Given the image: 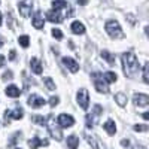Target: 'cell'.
<instances>
[{
    "label": "cell",
    "instance_id": "40",
    "mask_svg": "<svg viewBox=\"0 0 149 149\" xmlns=\"http://www.w3.org/2000/svg\"><path fill=\"white\" fill-rule=\"evenodd\" d=\"M2 45H3V43H2V42H0V48H2Z\"/></svg>",
    "mask_w": 149,
    "mask_h": 149
},
{
    "label": "cell",
    "instance_id": "37",
    "mask_svg": "<svg viewBox=\"0 0 149 149\" xmlns=\"http://www.w3.org/2000/svg\"><path fill=\"white\" fill-rule=\"evenodd\" d=\"M78 3H79V5H82V6H85L86 3H88V0H78Z\"/></svg>",
    "mask_w": 149,
    "mask_h": 149
},
{
    "label": "cell",
    "instance_id": "7",
    "mask_svg": "<svg viewBox=\"0 0 149 149\" xmlns=\"http://www.w3.org/2000/svg\"><path fill=\"white\" fill-rule=\"evenodd\" d=\"M93 78H94L95 90H97L98 93H109V86H107L106 81L102 78V74H100V73H94V74H93Z\"/></svg>",
    "mask_w": 149,
    "mask_h": 149
},
{
    "label": "cell",
    "instance_id": "15",
    "mask_svg": "<svg viewBox=\"0 0 149 149\" xmlns=\"http://www.w3.org/2000/svg\"><path fill=\"white\" fill-rule=\"evenodd\" d=\"M30 67H31V70H33L36 74H40V73H42V63H40L39 58L33 57V58L30 60Z\"/></svg>",
    "mask_w": 149,
    "mask_h": 149
},
{
    "label": "cell",
    "instance_id": "29",
    "mask_svg": "<svg viewBox=\"0 0 149 149\" xmlns=\"http://www.w3.org/2000/svg\"><path fill=\"white\" fill-rule=\"evenodd\" d=\"M85 137H86V140H88L90 142V145L94 148V149H98V146H97V143H95V140H94V137H91V136L90 134H86L85 136Z\"/></svg>",
    "mask_w": 149,
    "mask_h": 149
},
{
    "label": "cell",
    "instance_id": "16",
    "mask_svg": "<svg viewBox=\"0 0 149 149\" xmlns=\"http://www.w3.org/2000/svg\"><path fill=\"white\" fill-rule=\"evenodd\" d=\"M5 94H6L8 97L17 98V97H19V95H21V91L18 90V86H15V85H9L8 88H6V91H5Z\"/></svg>",
    "mask_w": 149,
    "mask_h": 149
},
{
    "label": "cell",
    "instance_id": "32",
    "mask_svg": "<svg viewBox=\"0 0 149 149\" xmlns=\"http://www.w3.org/2000/svg\"><path fill=\"white\" fill-rule=\"evenodd\" d=\"M121 145L125 148V149H133L131 145H130V140H125V139H124V140H121Z\"/></svg>",
    "mask_w": 149,
    "mask_h": 149
},
{
    "label": "cell",
    "instance_id": "25",
    "mask_svg": "<svg viewBox=\"0 0 149 149\" xmlns=\"http://www.w3.org/2000/svg\"><path fill=\"white\" fill-rule=\"evenodd\" d=\"M31 121H33V122H36V124H40V125H45L46 118H43L42 115H34V116L31 118Z\"/></svg>",
    "mask_w": 149,
    "mask_h": 149
},
{
    "label": "cell",
    "instance_id": "2",
    "mask_svg": "<svg viewBox=\"0 0 149 149\" xmlns=\"http://www.w3.org/2000/svg\"><path fill=\"white\" fill-rule=\"evenodd\" d=\"M122 66H124V73L128 78H136V74L139 73V61L133 52H125L122 54Z\"/></svg>",
    "mask_w": 149,
    "mask_h": 149
},
{
    "label": "cell",
    "instance_id": "24",
    "mask_svg": "<svg viewBox=\"0 0 149 149\" xmlns=\"http://www.w3.org/2000/svg\"><path fill=\"white\" fill-rule=\"evenodd\" d=\"M18 42H19V45H21L22 48H27V46L30 45V37H29L27 34H24V36H19Z\"/></svg>",
    "mask_w": 149,
    "mask_h": 149
},
{
    "label": "cell",
    "instance_id": "36",
    "mask_svg": "<svg viewBox=\"0 0 149 149\" xmlns=\"http://www.w3.org/2000/svg\"><path fill=\"white\" fill-rule=\"evenodd\" d=\"M5 64V55H0V67Z\"/></svg>",
    "mask_w": 149,
    "mask_h": 149
},
{
    "label": "cell",
    "instance_id": "9",
    "mask_svg": "<svg viewBox=\"0 0 149 149\" xmlns=\"http://www.w3.org/2000/svg\"><path fill=\"white\" fill-rule=\"evenodd\" d=\"M24 115V110L19 107V106H15L14 110H6L5 112V119H6V124H9L10 118L12 119H21Z\"/></svg>",
    "mask_w": 149,
    "mask_h": 149
},
{
    "label": "cell",
    "instance_id": "12",
    "mask_svg": "<svg viewBox=\"0 0 149 149\" xmlns=\"http://www.w3.org/2000/svg\"><path fill=\"white\" fill-rule=\"evenodd\" d=\"M63 63H64V66H66L72 73H76V72L79 70V64H78L73 58H70V57H63Z\"/></svg>",
    "mask_w": 149,
    "mask_h": 149
},
{
    "label": "cell",
    "instance_id": "21",
    "mask_svg": "<svg viewBox=\"0 0 149 149\" xmlns=\"http://www.w3.org/2000/svg\"><path fill=\"white\" fill-rule=\"evenodd\" d=\"M67 146L70 149H76L79 146V139L76 137V136H69L67 137Z\"/></svg>",
    "mask_w": 149,
    "mask_h": 149
},
{
    "label": "cell",
    "instance_id": "14",
    "mask_svg": "<svg viewBox=\"0 0 149 149\" xmlns=\"http://www.w3.org/2000/svg\"><path fill=\"white\" fill-rule=\"evenodd\" d=\"M48 145H49V142H48L46 139L40 140L39 137H33V139L29 140V146H30L31 149H37L39 146H48Z\"/></svg>",
    "mask_w": 149,
    "mask_h": 149
},
{
    "label": "cell",
    "instance_id": "35",
    "mask_svg": "<svg viewBox=\"0 0 149 149\" xmlns=\"http://www.w3.org/2000/svg\"><path fill=\"white\" fill-rule=\"evenodd\" d=\"M9 60H10V61L15 60V51H10V52H9Z\"/></svg>",
    "mask_w": 149,
    "mask_h": 149
},
{
    "label": "cell",
    "instance_id": "13",
    "mask_svg": "<svg viewBox=\"0 0 149 149\" xmlns=\"http://www.w3.org/2000/svg\"><path fill=\"white\" fill-rule=\"evenodd\" d=\"M133 102H134L136 106H148L149 104V97H148V94H136Z\"/></svg>",
    "mask_w": 149,
    "mask_h": 149
},
{
    "label": "cell",
    "instance_id": "30",
    "mask_svg": "<svg viewBox=\"0 0 149 149\" xmlns=\"http://www.w3.org/2000/svg\"><path fill=\"white\" fill-rule=\"evenodd\" d=\"M134 130L136 131H148V125H134Z\"/></svg>",
    "mask_w": 149,
    "mask_h": 149
},
{
    "label": "cell",
    "instance_id": "34",
    "mask_svg": "<svg viewBox=\"0 0 149 149\" xmlns=\"http://www.w3.org/2000/svg\"><path fill=\"white\" fill-rule=\"evenodd\" d=\"M3 81H8V79H12V73L10 72H6V73H3Z\"/></svg>",
    "mask_w": 149,
    "mask_h": 149
},
{
    "label": "cell",
    "instance_id": "5",
    "mask_svg": "<svg viewBox=\"0 0 149 149\" xmlns=\"http://www.w3.org/2000/svg\"><path fill=\"white\" fill-rule=\"evenodd\" d=\"M102 112H103V109L98 106V104H95L94 106V113H90V115H86V127L88 128H93L94 125H95V122H97V119H98V116L102 115Z\"/></svg>",
    "mask_w": 149,
    "mask_h": 149
},
{
    "label": "cell",
    "instance_id": "28",
    "mask_svg": "<svg viewBox=\"0 0 149 149\" xmlns=\"http://www.w3.org/2000/svg\"><path fill=\"white\" fill-rule=\"evenodd\" d=\"M58 103H60V98H58L57 95H52L51 98H49V104H51L52 107H55V106H57Z\"/></svg>",
    "mask_w": 149,
    "mask_h": 149
},
{
    "label": "cell",
    "instance_id": "11",
    "mask_svg": "<svg viewBox=\"0 0 149 149\" xmlns=\"http://www.w3.org/2000/svg\"><path fill=\"white\" fill-rule=\"evenodd\" d=\"M58 125L60 127H63V128H67V127H72L73 124H74V119H73V116H70V115H67V113H61L60 116H58Z\"/></svg>",
    "mask_w": 149,
    "mask_h": 149
},
{
    "label": "cell",
    "instance_id": "23",
    "mask_svg": "<svg viewBox=\"0 0 149 149\" xmlns=\"http://www.w3.org/2000/svg\"><path fill=\"white\" fill-rule=\"evenodd\" d=\"M102 57H103V60H106L107 63L112 66L115 63V58H113V55H112L110 52H107V51H102Z\"/></svg>",
    "mask_w": 149,
    "mask_h": 149
},
{
    "label": "cell",
    "instance_id": "27",
    "mask_svg": "<svg viewBox=\"0 0 149 149\" xmlns=\"http://www.w3.org/2000/svg\"><path fill=\"white\" fill-rule=\"evenodd\" d=\"M52 36L55 37L57 40H61V39H63V33H61V30H58V29H54V30H52Z\"/></svg>",
    "mask_w": 149,
    "mask_h": 149
},
{
    "label": "cell",
    "instance_id": "17",
    "mask_svg": "<svg viewBox=\"0 0 149 149\" xmlns=\"http://www.w3.org/2000/svg\"><path fill=\"white\" fill-rule=\"evenodd\" d=\"M31 22H33V27H34V29H37V30L43 29V18H42L40 12H36V15H34V18H33Z\"/></svg>",
    "mask_w": 149,
    "mask_h": 149
},
{
    "label": "cell",
    "instance_id": "3",
    "mask_svg": "<svg viewBox=\"0 0 149 149\" xmlns=\"http://www.w3.org/2000/svg\"><path fill=\"white\" fill-rule=\"evenodd\" d=\"M106 31L109 33L110 37H113V39H121V37H124L122 34V30H121V26H119V22L118 21H107L106 22Z\"/></svg>",
    "mask_w": 149,
    "mask_h": 149
},
{
    "label": "cell",
    "instance_id": "26",
    "mask_svg": "<svg viewBox=\"0 0 149 149\" xmlns=\"http://www.w3.org/2000/svg\"><path fill=\"white\" fill-rule=\"evenodd\" d=\"M43 82H45V85L48 86V90H51V91H54V90H55V84L52 82V79H51V78H45V79H43Z\"/></svg>",
    "mask_w": 149,
    "mask_h": 149
},
{
    "label": "cell",
    "instance_id": "1",
    "mask_svg": "<svg viewBox=\"0 0 149 149\" xmlns=\"http://www.w3.org/2000/svg\"><path fill=\"white\" fill-rule=\"evenodd\" d=\"M52 8H54V10L46 14V19L51 21V22H55V24L63 22L67 17H70L73 14L72 6L67 2H64V0H54Z\"/></svg>",
    "mask_w": 149,
    "mask_h": 149
},
{
    "label": "cell",
    "instance_id": "39",
    "mask_svg": "<svg viewBox=\"0 0 149 149\" xmlns=\"http://www.w3.org/2000/svg\"><path fill=\"white\" fill-rule=\"evenodd\" d=\"M0 26H2V14H0Z\"/></svg>",
    "mask_w": 149,
    "mask_h": 149
},
{
    "label": "cell",
    "instance_id": "10",
    "mask_svg": "<svg viewBox=\"0 0 149 149\" xmlns=\"http://www.w3.org/2000/svg\"><path fill=\"white\" fill-rule=\"evenodd\" d=\"M45 104H46L45 98H42V97H39V95L31 94V95L29 97V106L33 107V109H39V107H42V106H45Z\"/></svg>",
    "mask_w": 149,
    "mask_h": 149
},
{
    "label": "cell",
    "instance_id": "19",
    "mask_svg": "<svg viewBox=\"0 0 149 149\" xmlns=\"http://www.w3.org/2000/svg\"><path fill=\"white\" fill-rule=\"evenodd\" d=\"M72 31H73L74 34H84V33H85L84 24L79 22V21H74V22L72 24Z\"/></svg>",
    "mask_w": 149,
    "mask_h": 149
},
{
    "label": "cell",
    "instance_id": "18",
    "mask_svg": "<svg viewBox=\"0 0 149 149\" xmlns=\"http://www.w3.org/2000/svg\"><path fill=\"white\" fill-rule=\"evenodd\" d=\"M103 128L106 130V133H107V134L113 136V134L116 133V125H115V121H112V119L106 121V122H104V125H103Z\"/></svg>",
    "mask_w": 149,
    "mask_h": 149
},
{
    "label": "cell",
    "instance_id": "8",
    "mask_svg": "<svg viewBox=\"0 0 149 149\" xmlns=\"http://www.w3.org/2000/svg\"><path fill=\"white\" fill-rule=\"evenodd\" d=\"M18 8H19V14L24 18L30 17L31 15V8H33V0H22V2H19Z\"/></svg>",
    "mask_w": 149,
    "mask_h": 149
},
{
    "label": "cell",
    "instance_id": "31",
    "mask_svg": "<svg viewBox=\"0 0 149 149\" xmlns=\"http://www.w3.org/2000/svg\"><path fill=\"white\" fill-rule=\"evenodd\" d=\"M18 137H21V133H17L15 136H14V137H12V140H10V143H9V146H14L15 143H17V139Z\"/></svg>",
    "mask_w": 149,
    "mask_h": 149
},
{
    "label": "cell",
    "instance_id": "4",
    "mask_svg": "<svg viewBox=\"0 0 149 149\" xmlns=\"http://www.w3.org/2000/svg\"><path fill=\"white\" fill-rule=\"evenodd\" d=\"M45 125H48V130L49 133H51V136L55 139V140H61L63 139V134H61V130L57 127V124H55V119L52 115H49L48 116V121L45 122Z\"/></svg>",
    "mask_w": 149,
    "mask_h": 149
},
{
    "label": "cell",
    "instance_id": "6",
    "mask_svg": "<svg viewBox=\"0 0 149 149\" xmlns=\"http://www.w3.org/2000/svg\"><path fill=\"white\" fill-rule=\"evenodd\" d=\"M76 100H78L79 106L84 110H86V109H88V106H90V94H88V91H86L85 88L79 90L78 91V95H76Z\"/></svg>",
    "mask_w": 149,
    "mask_h": 149
},
{
    "label": "cell",
    "instance_id": "33",
    "mask_svg": "<svg viewBox=\"0 0 149 149\" xmlns=\"http://www.w3.org/2000/svg\"><path fill=\"white\" fill-rule=\"evenodd\" d=\"M143 82L148 84V66L143 67Z\"/></svg>",
    "mask_w": 149,
    "mask_h": 149
},
{
    "label": "cell",
    "instance_id": "22",
    "mask_svg": "<svg viewBox=\"0 0 149 149\" xmlns=\"http://www.w3.org/2000/svg\"><path fill=\"white\" fill-rule=\"evenodd\" d=\"M115 100H116V103L121 107H124V106L127 104V95L124 94V93H118V94H115Z\"/></svg>",
    "mask_w": 149,
    "mask_h": 149
},
{
    "label": "cell",
    "instance_id": "20",
    "mask_svg": "<svg viewBox=\"0 0 149 149\" xmlns=\"http://www.w3.org/2000/svg\"><path fill=\"white\" fill-rule=\"evenodd\" d=\"M102 78L106 81V84H113V82L118 79L116 73H113V72H106L104 74H102Z\"/></svg>",
    "mask_w": 149,
    "mask_h": 149
},
{
    "label": "cell",
    "instance_id": "38",
    "mask_svg": "<svg viewBox=\"0 0 149 149\" xmlns=\"http://www.w3.org/2000/svg\"><path fill=\"white\" fill-rule=\"evenodd\" d=\"M142 116H143V118H145V119H149V113H148V112H145V113H143V115H142Z\"/></svg>",
    "mask_w": 149,
    "mask_h": 149
}]
</instances>
